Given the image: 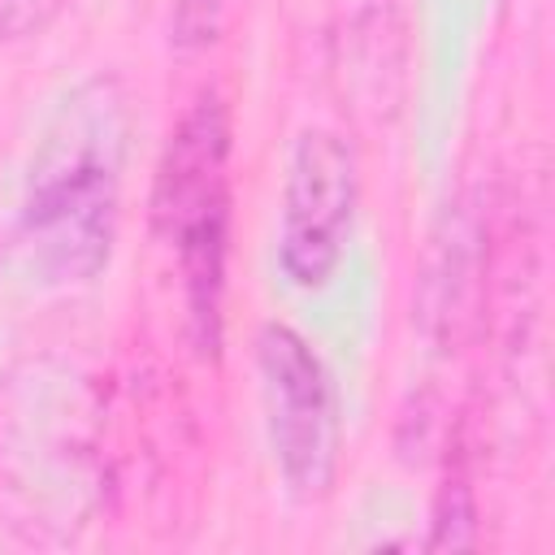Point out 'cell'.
Segmentation results:
<instances>
[{"instance_id":"obj_6","label":"cell","mask_w":555,"mask_h":555,"mask_svg":"<svg viewBox=\"0 0 555 555\" xmlns=\"http://www.w3.org/2000/svg\"><path fill=\"white\" fill-rule=\"evenodd\" d=\"M473 525H477V507H473V490L468 481L455 473L442 481L438 503H434V538L429 546H468L473 542Z\"/></svg>"},{"instance_id":"obj_5","label":"cell","mask_w":555,"mask_h":555,"mask_svg":"<svg viewBox=\"0 0 555 555\" xmlns=\"http://www.w3.org/2000/svg\"><path fill=\"white\" fill-rule=\"evenodd\" d=\"M481 247H486L481 217L468 204L447 212L442 230L434 234V251L421 282V325L438 347H455L477 321V304L486 286Z\"/></svg>"},{"instance_id":"obj_4","label":"cell","mask_w":555,"mask_h":555,"mask_svg":"<svg viewBox=\"0 0 555 555\" xmlns=\"http://www.w3.org/2000/svg\"><path fill=\"white\" fill-rule=\"evenodd\" d=\"M225 156H230L225 108L217 95H199L182 117V126L173 130L152 191V217L169 243H178L199 221L225 212Z\"/></svg>"},{"instance_id":"obj_3","label":"cell","mask_w":555,"mask_h":555,"mask_svg":"<svg viewBox=\"0 0 555 555\" xmlns=\"http://www.w3.org/2000/svg\"><path fill=\"white\" fill-rule=\"evenodd\" d=\"M356 152L338 130H304L291 147L282 186L278 269L299 291H321L347 251L356 221Z\"/></svg>"},{"instance_id":"obj_7","label":"cell","mask_w":555,"mask_h":555,"mask_svg":"<svg viewBox=\"0 0 555 555\" xmlns=\"http://www.w3.org/2000/svg\"><path fill=\"white\" fill-rule=\"evenodd\" d=\"M221 13L225 0H173V17H169V39L182 52L208 48L221 30Z\"/></svg>"},{"instance_id":"obj_1","label":"cell","mask_w":555,"mask_h":555,"mask_svg":"<svg viewBox=\"0 0 555 555\" xmlns=\"http://www.w3.org/2000/svg\"><path fill=\"white\" fill-rule=\"evenodd\" d=\"M121 160L126 95L113 78H87L61 100L30 156L22 234L39 273L87 282L108 264Z\"/></svg>"},{"instance_id":"obj_2","label":"cell","mask_w":555,"mask_h":555,"mask_svg":"<svg viewBox=\"0 0 555 555\" xmlns=\"http://www.w3.org/2000/svg\"><path fill=\"white\" fill-rule=\"evenodd\" d=\"M256 369L269 416V447L286 490L304 503L330 494L338 473V412L321 356L291 325L256 334Z\"/></svg>"},{"instance_id":"obj_8","label":"cell","mask_w":555,"mask_h":555,"mask_svg":"<svg viewBox=\"0 0 555 555\" xmlns=\"http://www.w3.org/2000/svg\"><path fill=\"white\" fill-rule=\"evenodd\" d=\"M65 0H0V35L4 39H30L39 35Z\"/></svg>"}]
</instances>
